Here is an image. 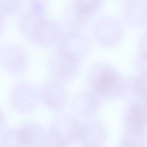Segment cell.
Masks as SVG:
<instances>
[{"instance_id": "obj_1", "label": "cell", "mask_w": 147, "mask_h": 147, "mask_svg": "<svg viewBox=\"0 0 147 147\" xmlns=\"http://www.w3.org/2000/svg\"><path fill=\"white\" fill-rule=\"evenodd\" d=\"M31 28V36L36 40H53L57 38L59 29L50 22L39 19Z\"/></svg>"}, {"instance_id": "obj_2", "label": "cell", "mask_w": 147, "mask_h": 147, "mask_svg": "<svg viewBox=\"0 0 147 147\" xmlns=\"http://www.w3.org/2000/svg\"><path fill=\"white\" fill-rule=\"evenodd\" d=\"M99 4L100 0H78L76 10L80 17L85 18L94 12Z\"/></svg>"}, {"instance_id": "obj_3", "label": "cell", "mask_w": 147, "mask_h": 147, "mask_svg": "<svg viewBox=\"0 0 147 147\" xmlns=\"http://www.w3.org/2000/svg\"><path fill=\"white\" fill-rule=\"evenodd\" d=\"M114 82L113 75L105 73L100 77L97 84V88L101 93H107L110 91Z\"/></svg>"}, {"instance_id": "obj_4", "label": "cell", "mask_w": 147, "mask_h": 147, "mask_svg": "<svg viewBox=\"0 0 147 147\" xmlns=\"http://www.w3.org/2000/svg\"><path fill=\"white\" fill-rule=\"evenodd\" d=\"M132 119L136 122L142 123L146 120V114L142 108L141 107H134L131 111Z\"/></svg>"}]
</instances>
